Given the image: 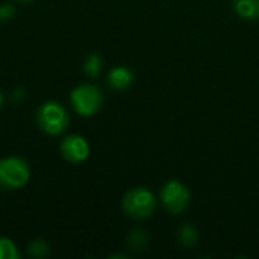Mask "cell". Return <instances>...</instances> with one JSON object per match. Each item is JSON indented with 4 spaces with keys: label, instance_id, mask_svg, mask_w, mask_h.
Instances as JSON below:
<instances>
[{
    "label": "cell",
    "instance_id": "obj_9",
    "mask_svg": "<svg viewBox=\"0 0 259 259\" xmlns=\"http://www.w3.org/2000/svg\"><path fill=\"white\" fill-rule=\"evenodd\" d=\"M126 243L129 246V249L132 252H144L149 246V235L146 231L143 229H132L129 234H127V238H126Z\"/></svg>",
    "mask_w": 259,
    "mask_h": 259
},
{
    "label": "cell",
    "instance_id": "obj_7",
    "mask_svg": "<svg viewBox=\"0 0 259 259\" xmlns=\"http://www.w3.org/2000/svg\"><path fill=\"white\" fill-rule=\"evenodd\" d=\"M134 82V73L127 67H115L108 74V85L112 90L124 91L127 90Z\"/></svg>",
    "mask_w": 259,
    "mask_h": 259
},
{
    "label": "cell",
    "instance_id": "obj_2",
    "mask_svg": "<svg viewBox=\"0 0 259 259\" xmlns=\"http://www.w3.org/2000/svg\"><path fill=\"white\" fill-rule=\"evenodd\" d=\"M36 123L39 129L52 137L61 135L70 123L68 111L58 102H44L36 111Z\"/></svg>",
    "mask_w": 259,
    "mask_h": 259
},
{
    "label": "cell",
    "instance_id": "obj_12",
    "mask_svg": "<svg viewBox=\"0 0 259 259\" xmlns=\"http://www.w3.org/2000/svg\"><path fill=\"white\" fill-rule=\"evenodd\" d=\"M21 256L15 243L6 237H0V259H18Z\"/></svg>",
    "mask_w": 259,
    "mask_h": 259
},
{
    "label": "cell",
    "instance_id": "obj_6",
    "mask_svg": "<svg viewBox=\"0 0 259 259\" xmlns=\"http://www.w3.org/2000/svg\"><path fill=\"white\" fill-rule=\"evenodd\" d=\"M61 153L65 161L71 164H80L90 156V144L88 141L77 134H71L62 138L59 144Z\"/></svg>",
    "mask_w": 259,
    "mask_h": 259
},
{
    "label": "cell",
    "instance_id": "obj_15",
    "mask_svg": "<svg viewBox=\"0 0 259 259\" xmlns=\"http://www.w3.org/2000/svg\"><path fill=\"white\" fill-rule=\"evenodd\" d=\"M2 105H3V94L0 93V108H2Z\"/></svg>",
    "mask_w": 259,
    "mask_h": 259
},
{
    "label": "cell",
    "instance_id": "obj_16",
    "mask_svg": "<svg viewBox=\"0 0 259 259\" xmlns=\"http://www.w3.org/2000/svg\"><path fill=\"white\" fill-rule=\"evenodd\" d=\"M17 2H21V3H27V2H32V0H17Z\"/></svg>",
    "mask_w": 259,
    "mask_h": 259
},
{
    "label": "cell",
    "instance_id": "obj_1",
    "mask_svg": "<svg viewBox=\"0 0 259 259\" xmlns=\"http://www.w3.org/2000/svg\"><path fill=\"white\" fill-rule=\"evenodd\" d=\"M121 208L126 215L135 220H146L156 211V197L144 187L129 190L121 200Z\"/></svg>",
    "mask_w": 259,
    "mask_h": 259
},
{
    "label": "cell",
    "instance_id": "obj_4",
    "mask_svg": "<svg viewBox=\"0 0 259 259\" xmlns=\"http://www.w3.org/2000/svg\"><path fill=\"white\" fill-rule=\"evenodd\" d=\"M70 102L77 115L91 117L102 108L103 93L94 83H82L71 91Z\"/></svg>",
    "mask_w": 259,
    "mask_h": 259
},
{
    "label": "cell",
    "instance_id": "obj_11",
    "mask_svg": "<svg viewBox=\"0 0 259 259\" xmlns=\"http://www.w3.org/2000/svg\"><path fill=\"white\" fill-rule=\"evenodd\" d=\"M83 71L91 79H96L102 71V56L99 53H91L83 62Z\"/></svg>",
    "mask_w": 259,
    "mask_h": 259
},
{
    "label": "cell",
    "instance_id": "obj_5",
    "mask_svg": "<svg viewBox=\"0 0 259 259\" xmlns=\"http://www.w3.org/2000/svg\"><path fill=\"white\" fill-rule=\"evenodd\" d=\"M191 193L179 181H168L161 190V202L167 212L173 215L182 214L190 205Z\"/></svg>",
    "mask_w": 259,
    "mask_h": 259
},
{
    "label": "cell",
    "instance_id": "obj_8",
    "mask_svg": "<svg viewBox=\"0 0 259 259\" xmlns=\"http://www.w3.org/2000/svg\"><path fill=\"white\" fill-rule=\"evenodd\" d=\"M234 11L244 20H259V0H234Z\"/></svg>",
    "mask_w": 259,
    "mask_h": 259
},
{
    "label": "cell",
    "instance_id": "obj_3",
    "mask_svg": "<svg viewBox=\"0 0 259 259\" xmlns=\"http://www.w3.org/2000/svg\"><path fill=\"white\" fill-rule=\"evenodd\" d=\"M30 178V168L26 159L20 156H6L0 159V190L23 188Z\"/></svg>",
    "mask_w": 259,
    "mask_h": 259
},
{
    "label": "cell",
    "instance_id": "obj_14",
    "mask_svg": "<svg viewBox=\"0 0 259 259\" xmlns=\"http://www.w3.org/2000/svg\"><path fill=\"white\" fill-rule=\"evenodd\" d=\"M15 15V6L11 3L0 5V21H9Z\"/></svg>",
    "mask_w": 259,
    "mask_h": 259
},
{
    "label": "cell",
    "instance_id": "obj_13",
    "mask_svg": "<svg viewBox=\"0 0 259 259\" xmlns=\"http://www.w3.org/2000/svg\"><path fill=\"white\" fill-rule=\"evenodd\" d=\"M27 253L30 258H46L49 255V244L42 240H35L29 244L27 247Z\"/></svg>",
    "mask_w": 259,
    "mask_h": 259
},
{
    "label": "cell",
    "instance_id": "obj_10",
    "mask_svg": "<svg viewBox=\"0 0 259 259\" xmlns=\"http://www.w3.org/2000/svg\"><path fill=\"white\" fill-rule=\"evenodd\" d=\"M199 231L194 226L190 225H184L179 231H178V241L181 246L187 247V249H193L197 243H199Z\"/></svg>",
    "mask_w": 259,
    "mask_h": 259
}]
</instances>
